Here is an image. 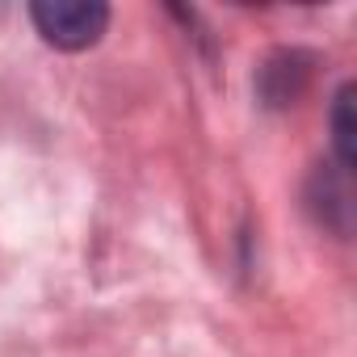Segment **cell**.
Here are the masks:
<instances>
[{
	"instance_id": "6da1fadb",
	"label": "cell",
	"mask_w": 357,
	"mask_h": 357,
	"mask_svg": "<svg viewBox=\"0 0 357 357\" xmlns=\"http://www.w3.org/2000/svg\"><path fill=\"white\" fill-rule=\"evenodd\" d=\"M30 17H34L38 34L59 51H84L109 26V9L101 0H38Z\"/></svg>"
},
{
	"instance_id": "7a4b0ae2",
	"label": "cell",
	"mask_w": 357,
	"mask_h": 357,
	"mask_svg": "<svg viewBox=\"0 0 357 357\" xmlns=\"http://www.w3.org/2000/svg\"><path fill=\"white\" fill-rule=\"evenodd\" d=\"M307 84H311V55H303V51H278L261 68V80H257V89H261L269 109L294 105L307 93Z\"/></svg>"
},
{
	"instance_id": "3957f363",
	"label": "cell",
	"mask_w": 357,
	"mask_h": 357,
	"mask_svg": "<svg viewBox=\"0 0 357 357\" xmlns=\"http://www.w3.org/2000/svg\"><path fill=\"white\" fill-rule=\"evenodd\" d=\"M332 139H336V155H340V168L349 172L357 164V122H353V84H344L336 93V105H332Z\"/></svg>"
}]
</instances>
